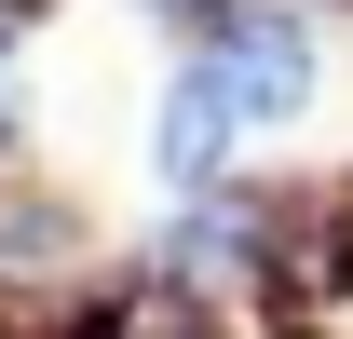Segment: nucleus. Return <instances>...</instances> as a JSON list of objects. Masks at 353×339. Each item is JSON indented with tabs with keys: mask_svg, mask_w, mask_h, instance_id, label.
Here are the masks:
<instances>
[{
	"mask_svg": "<svg viewBox=\"0 0 353 339\" xmlns=\"http://www.w3.org/2000/svg\"><path fill=\"white\" fill-rule=\"evenodd\" d=\"M204 68H218V95H231L245 136H285L312 95H326V54H312L299 0H231L218 28H204Z\"/></svg>",
	"mask_w": 353,
	"mask_h": 339,
	"instance_id": "obj_1",
	"label": "nucleus"
},
{
	"mask_svg": "<svg viewBox=\"0 0 353 339\" xmlns=\"http://www.w3.org/2000/svg\"><path fill=\"white\" fill-rule=\"evenodd\" d=\"M231 150H245V123H231V95L204 54H176L163 95H150V176H163L176 204H204V190H231Z\"/></svg>",
	"mask_w": 353,
	"mask_h": 339,
	"instance_id": "obj_2",
	"label": "nucleus"
},
{
	"mask_svg": "<svg viewBox=\"0 0 353 339\" xmlns=\"http://www.w3.org/2000/svg\"><path fill=\"white\" fill-rule=\"evenodd\" d=\"M68 258H82V204H68L54 176H28V163H14V176H0V298L54 285Z\"/></svg>",
	"mask_w": 353,
	"mask_h": 339,
	"instance_id": "obj_3",
	"label": "nucleus"
},
{
	"mask_svg": "<svg viewBox=\"0 0 353 339\" xmlns=\"http://www.w3.org/2000/svg\"><path fill=\"white\" fill-rule=\"evenodd\" d=\"M82 339H231L204 298H176V285H123L109 312H82Z\"/></svg>",
	"mask_w": 353,
	"mask_h": 339,
	"instance_id": "obj_4",
	"label": "nucleus"
}]
</instances>
